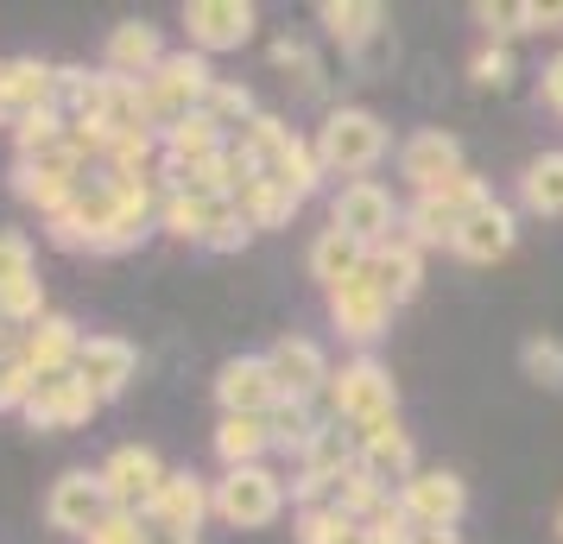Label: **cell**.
Here are the masks:
<instances>
[{"instance_id":"1","label":"cell","mask_w":563,"mask_h":544,"mask_svg":"<svg viewBox=\"0 0 563 544\" xmlns=\"http://www.w3.org/2000/svg\"><path fill=\"white\" fill-rule=\"evenodd\" d=\"M317 165H323V178H367L374 165L386 158V146H393V133H386V121L374 114V108H330V121L317 127Z\"/></svg>"},{"instance_id":"2","label":"cell","mask_w":563,"mask_h":544,"mask_svg":"<svg viewBox=\"0 0 563 544\" xmlns=\"http://www.w3.org/2000/svg\"><path fill=\"white\" fill-rule=\"evenodd\" d=\"M209 513L234 525V532H260L285 513V481L266 463L222 468V481H209Z\"/></svg>"},{"instance_id":"3","label":"cell","mask_w":563,"mask_h":544,"mask_svg":"<svg viewBox=\"0 0 563 544\" xmlns=\"http://www.w3.org/2000/svg\"><path fill=\"white\" fill-rule=\"evenodd\" d=\"M216 89V70H209L203 52H165L153 77H146V108H153V133H172L184 114H197Z\"/></svg>"},{"instance_id":"4","label":"cell","mask_w":563,"mask_h":544,"mask_svg":"<svg viewBox=\"0 0 563 544\" xmlns=\"http://www.w3.org/2000/svg\"><path fill=\"white\" fill-rule=\"evenodd\" d=\"M323 399H330V418H335V424H349V431H361V424H374V418L399 412L393 374H386L374 355H355V362L335 367L330 387H323Z\"/></svg>"},{"instance_id":"5","label":"cell","mask_w":563,"mask_h":544,"mask_svg":"<svg viewBox=\"0 0 563 544\" xmlns=\"http://www.w3.org/2000/svg\"><path fill=\"white\" fill-rule=\"evenodd\" d=\"M399 215H406V209L393 203V190H386V184L355 178V184H342V190H335L330 229H342L349 241H361V247L374 254V247H386V241L399 234Z\"/></svg>"},{"instance_id":"6","label":"cell","mask_w":563,"mask_h":544,"mask_svg":"<svg viewBox=\"0 0 563 544\" xmlns=\"http://www.w3.org/2000/svg\"><path fill=\"white\" fill-rule=\"evenodd\" d=\"M82 178H89V165H82L70 146H52V153H32V158L13 165V197L32 203V209H45V222H52L57 209L82 190Z\"/></svg>"},{"instance_id":"7","label":"cell","mask_w":563,"mask_h":544,"mask_svg":"<svg viewBox=\"0 0 563 544\" xmlns=\"http://www.w3.org/2000/svg\"><path fill=\"white\" fill-rule=\"evenodd\" d=\"M96 475H102V488H108V507H121V513H146V507L158 500V488H165V475H172V468L158 463L146 443H121V449H114Z\"/></svg>"},{"instance_id":"8","label":"cell","mask_w":563,"mask_h":544,"mask_svg":"<svg viewBox=\"0 0 563 544\" xmlns=\"http://www.w3.org/2000/svg\"><path fill=\"white\" fill-rule=\"evenodd\" d=\"M260 13L247 0H190L184 7V32H190V52H241L254 38Z\"/></svg>"},{"instance_id":"9","label":"cell","mask_w":563,"mask_h":544,"mask_svg":"<svg viewBox=\"0 0 563 544\" xmlns=\"http://www.w3.org/2000/svg\"><path fill=\"white\" fill-rule=\"evenodd\" d=\"M96 406H102V399L82 387L77 374H45L26 399V424L32 431H77V424L96 418Z\"/></svg>"},{"instance_id":"10","label":"cell","mask_w":563,"mask_h":544,"mask_svg":"<svg viewBox=\"0 0 563 544\" xmlns=\"http://www.w3.org/2000/svg\"><path fill=\"white\" fill-rule=\"evenodd\" d=\"M399 513L411 525H456L468 513V488H462V475H450V468H418L406 488H399Z\"/></svg>"},{"instance_id":"11","label":"cell","mask_w":563,"mask_h":544,"mask_svg":"<svg viewBox=\"0 0 563 544\" xmlns=\"http://www.w3.org/2000/svg\"><path fill=\"white\" fill-rule=\"evenodd\" d=\"M266 367H273V380H279V399H317V392L330 387V355L317 348L310 336H279L266 348Z\"/></svg>"},{"instance_id":"12","label":"cell","mask_w":563,"mask_h":544,"mask_svg":"<svg viewBox=\"0 0 563 544\" xmlns=\"http://www.w3.org/2000/svg\"><path fill=\"white\" fill-rule=\"evenodd\" d=\"M70 374H77L96 399H121L128 380L140 374V348H133L128 336H82L77 367H70Z\"/></svg>"},{"instance_id":"13","label":"cell","mask_w":563,"mask_h":544,"mask_svg":"<svg viewBox=\"0 0 563 544\" xmlns=\"http://www.w3.org/2000/svg\"><path fill=\"white\" fill-rule=\"evenodd\" d=\"M355 443H361V468H367L374 481H386L393 493H399L411 475H418V449H411V437L399 431V412H393V418H374V424H361Z\"/></svg>"},{"instance_id":"14","label":"cell","mask_w":563,"mask_h":544,"mask_svg":"<svg viewBox=\"0 0 563 544\" xmlns=\"http://www.w3.org/2000/svg\"><path fill=\"white\" fill-rule=\"evenodd\" d=\"M216 399H222V412H234V418H266L273 412V406H279V380H273L266 355H234V362H222Z\"/></svg>"},{"instance_id":"15","label":"cell","mask_w":563,"mask_h":544,"mask_svg":"<svg viewBox=\"0 0 563 544\" xmlns=\"http://www.w3.org/2000/svg\"><path fill=\"white\" fill-rule=\"evenodd\" d=\"M108 513V488L96 468H70V475H57L52 493H45V519H52L57 532H77L89 539V525Z\"/></svg>"},{"instance_id":"16","label":"cell","mask_w":563,"mask_h":544,"mask_svg":"<svg viewBox=\"0 0 563 544\" xmlns=\"http://www.w3.org/2000/svg\"><path fill=\"white\" fill-rule=\"evenodd\" d=\"M399 178H406L418 197L437 190V184L462 178V140H456V133H443V127L411 133L406 146H399Z\"/></svg>"},{"instance_id":"17","label":"cell","mask_w":563,"mask_h":544,"mask_svg":"<svg viewBox=\"0 0 563 544\" xmlns=\"http://www.w3.org/2000/svg\"><path fill=\"white\" fill-rule=\"evenodd\" d=\"M57 102V70L38 57H0V127L26 121L32 108Z\"/></svg>"},{"instance_id":"18","label":"cell","mask_w":563,"mask_h":544,"mask_svg":"<svg viewBox=\"0 0 563 544\" xmlns=\"http://www.w3.org/2000/svg\"><path fill=\"white\" fill-rule=\"evenodd\" d=\"M330 323L342 330L349 342H374L386 336V323H393V304L380 298V286L367 279V273H355L349 286L330 291Z\"/></svg>"},{"instance_id":"19","label":"cell","mask_w":563,"mask_h":544,"mask_svg":"<svg viewBox=\"0 0 563 544\" xmlns=\"http://www.w3.org/2000/svg\"><path fill=\"white\" fill-rule=\"evenodd\" d=\"M158 64H165V38H158V26H146V20H128V26L108 32V45H102V70H108V77L146 82Z\"/></svg>"},{"instance_id":"20","label":"cell","mask_w":563,"mask_h":544,"mask_svg":"<svg viewBox=\"0 0 563 544\" xmlns=\"http://www.w3.org/2000/svg\"><path fill=\"white\" fill-rule=\"evenodd\" d=\"M77 348H82L77 323H70V317H57V311H45L26 330V342H20V362L45 380V374H70V367H77Z\"/></svg>"},{"instance_id":"21","label":"cell","mask_w":563,"mask_h":544,"mask_svg":"<svg viewBox=\"0 0 563 544\" xmlns=\"http://www.w3.org/2000/svg\"><path fill=\"white\" fill-rule=\"evenodd\" d=\"M140 519H158V525H172V532H184V539H197V525L209 519V481L190 475V468H172L165 488H158V500Z\"/></svg>"},{"instance_id":"22","label":"cell","mask_w":563,"mask_h":544,"mask_svg":"<svg viewBox=\"0 0 563 544\" xmlns=\"http://www.w3.org/2000/svg\"><path fill=\"white\" fill-rule=\"evenodd\" d=\"M361 273H367V279L380 286V298L399 311V304H411V298H418V286H424V254H418L411 241H399V234H393L386 247H374V254H367V266H361Z\"/></svg>"},{"instance_id":"23","label":"cell","mask_w":563,"mask_h":544,"mask_svg":"<svg viewBox=\"0 0 563 544\" xmlns=\"http://www.w3.org/2000/svg\"><path fill=\"white\" fill-rule=\"evenodd\" d=\"M512 241H519V215H512L507 203H487L456 229V247H450V254L475 259V266H494V259L512 254Z\"/></svg>"},{"instance_id":"24","label":"cell","mask_w":563,"mask_h":544,"mask_svg":"<svg viewBox=\"0 0 563 544\" xmlns=\"http://www.w3.org/2000/svg\"><path fill=\"white\" fill-rule=\"evenodd\" d=\"M317 20H323V32H330L342 52H367L386 32V7L380 0H323Z\"/></svg>"},{"instance_id":"25","label":"cell","mask_w":563,"mask_h":544,"mask_svg":"<svg viewBox=\"0 0 563 544\" xmlns=\"http://www.w3.org/2000/svg\"><path fill=\"white\" fill-rule=\"evenodd\" d=\"M158 153H165V165H172V171H184V165H203V158L229 153V133H222L203 108H197V114H184L172 133H158Z\"/></svg>"},{"instance_id":"26","label":"cell","mask_w":563,"mask_h":544,"mask_svg":"<svg viewBox=\"0 0 563 544\" xmlns=\"http://www.w3.org/2000/svg\"><path fill=\"white\" fill-rule=\"evenodd\" d=\"M361 266H367V247H361V241H349L342 229H323L317 241H310V279H317L323 291L349 286Z\"/></svg>"},{"instance_id":"27","label":"cell","mask_w":563,"mask_h":544,"mask_svg":"<svg viewBox=\"0 0 563 544\" xmlns=\"http://www.w3.org/2000/svg\"><path fill=\"white\" fill-rule=\"evenodd\" d=\"M234 209H241V222L247 229H285L291 215H298V197L285 190V184H273V178H247L241 190H234Z\"/></svg>"},{"instance_id":"28","label":"cell","mask_w":563,"mask_h":544,"mask_svg":"<svg viewBox=\"0 0 563 544\" xmlns=\"http://www.w3.org/2000/svg\"><path fill=\"white\" fill-rule=\"evenodd\" d=\"M273 449V424L266 418H234V412H222V424H216V456L229 468H247V463H260Z\"/></svg>"},{"instance_id":"29","label":"cell","mask_w":563,"mask_h":544,"mask_svg":"<svg viewBox=\"0 0 563 544\" xmlns=\"http://www.w3.org/2000/svg\"><path fill=\"white\" fill-rule=\"evenodd\" d=\"M519 203L538 215H563V153H538L519 171Z\"/></svg>"},{"instance_id":"30","label":"cell","mask_w":563,"mask_h":544,"mask_svg":"<svg viewBox=\"0 0 563 544\" xmlns=\"http://www.w3.org/2000/svg\"><path fill=\"white\" fill-rule=\"evenodd\" d=\"M291 539H298V544H361V525L342 513L335 500H323V507H298Z\"/></svg>"},{"instance_id":"31","label":"cell","mask_w":563,"mask_h":544,"mask_svg":"<svg viewBox=\"0 0 563 544\" xmlns=\"http://www.w3.org/2000/svg\"><path fill=\"white\" fill-rule=\"evenodd\" d=\"M335 507L355 519V525H367L380 507H393V488H386V481H374L367 468H349V475L335 481Z\"/></svg>"},{"instance_id":"32","label":"cell","mask_w":563,"mask_h":544,"mask_svg":"<svg viewBox=\"0 0 563 544\" xmlns=\"http://www.w3.org/2000/svg\"><path fill=\"white\" fill-rule=\"evenodd\" d=\"M266 178H273V184H285V190H291V197L305 203L310 190L323 184V165H317V146H310V140H291V146L279 153V165H273Z\"/></svg>"},{"instance_id":"33","label":"cell","mask_w":563,"mask_h":544,"mask_svg":"<svg viewBox=\"0 0 563 544\" xmlns=\"http://www.w3.org/2000/svg\"><path fill=\"white\" fill-rule=\"evenodd\" d=\"M266 424H273V449H291V456H305L310 437H317V412H310L305 399H279L266 412Z\"/></svg>"},{"instance_id":"34","label":"cell","mask_w":563,"mask_h":544,"mask_svg":"<svg viewBox=\"0 0 563 544\" xmlns=\"http://www.w3.org/2000/svg\"><path fill=\"white\" fill-rule=\"evenodd\" d=\"M64 127H70V114L64 108H32L26 121H13V146H20V158L32 153H52V146H64Z\"/></svg>"},{"instance_id":"35","label":"cell","mask_w":563,"mask_h":544,"mask_svg":"<svg viewBox=\"0 0 563 544\" xmlns=\"http://www.w3.org/2000/svg\"><path fill=\"white\" fill-rule=\"evenodd\" d=\"M158 229L178 234V241H203V229H209V203L184 197V190H158Z\"/></svg>"},{"instance_id":"36","label":"cell","mask_w":563,"mask_h":544,"mask_svg":"<svg viewBox=\"0 0 563 544\" xmlns=\"http://www.w3.org/2000/svg\"><path fill=\"white\" fill-rule=\"evenodd\" d=\"M203 114L216 121V127L229 133V127H247L260 108H254V89L247 82H229V77H216V89H209V102H203Z\"/></svg>"},{"instance_id":"37","label":"cell","mask_w":563,"mask_h":544,"mask_svg":"<svg viewBox=\"0 0 563 544\" xmlns=\"http://www.w3.org/2000/svg\"><path fill=\"white\" fill-rule=\"evenodd\" d=\"M519 367H526V380L563 392V342L558 336H532L526 348H519Z\"/></svg>"},{"instance_id":"38","label":"cell","mask_w":563,"mask_h":544,"mask_svg":"<svg viewBox=\"0 0 563 544\" xmlns=\"http://www.w3.org/2000/svg\"><path fill=\"white\" fill-rule=\"evenodd\" d=\"M254 241V229L241 222V209L229 203H209V229H203V247H216V254H234V247H247Z\"/></svg>"},{"instance_id":"39","label":"cell","mask_w":563,"mask_h":544,"mask_svg":"<svg viewBox=\"0 0 563 544\" xmlns=\"http://www.w3.org/2000/svg\"><path fill=\"white\" fill-rule=\"evenodd\" d=\"M0 317H7V330H32V323L45 317V286H38V279H26V286L0 291Z\"/></svg>"},{"instance_id":"40","label":"cell","mask_w":563,"mask_h":544,"mask_svg":"<svg viewBox=\"0 0 563 544\" xmlns=\"http://www.w3.org/2000/svg\"><path fill=\"white\" fill-rule=\"evenodd\" d=\"M32 387H38V374L20 362V348H13V355H0V412H26Z\"/></svg>"},{"instance_id":"41","label":"cell","mask_w":563,"mask_h":544,"mask_svg":"<svg viewBox=\"0 0 563 544\" xmlns=\"http://www.w3.org/2000/svg\"><path fill=\"white\" fill-rule=\"evenodd\" d=\"M273 64H279V70H298V89H305V96L323 89V64L310 57L305 38H279V45H273Z\"/></svg>"},{"instance_id":"42","label":"cell","mask_w":563,"mask_h":544,"mask_svg":"<svg viewBox=\"0 0 563 544\" xmlns=\"http://www.w3.org/2000/svg\"><path fill=\"white\" fill-rule=\"evenodd\" d=\"M475 26L487 32V45H507V38L526 32V0H519V7H507V0H500V7L482 0V7H475Z\"/></svg>"},{"instance_id":"43","label":"cell","mask_w":563,"mask_h":544,"mask_svg":"<svg viewBox=\"0 0 563 544\" xmlns=\"http://www.w3.org/2000/svg\"><path fill=\"white\" fill-rule=\"evenodd\" d=\"M26 279H38V273H32V241L7 229V234H0V291L26 286Z\"/></svg>"},{"instance_id":"44","label":"cell","mask_w":563,"mask_h":544,"mask_svg":"<svg viewBox=\"0 0 563 544\" xmlns=\"http://www.w3.org/2000/svg\"><path fill=\"white\" fill-rule=\"evenodd\" d=\"M468 82H482V89H507L512 82V52L507 45H482V52L468 57Z\"/></svg>"},{"instance_id":"45","label":"cell","mask_w":563,"mask_h":544,"mask_svg":"<svg viewBox=\"0 0 563 544\" xmlns=\"http://www.w3.org/2000/svg\"><path fill=\"white\" fill-rule=\"evenodd\" d=\"M82 544H140V513H121V507H108L96 525H89V539Z\"/></svg>"},{"instance_id":"46","label":"cell","mask_w":563,"mask_h":544,"mask_svg":"<svg viewBox=\"0 0 563 544\" xmlns=\"http://www.w3.org/2000/svg\"><path fill=\"white\" fill-rule=\"evenodd\" d=\"M538 102L551 108V114H563V52L544 64V77H538Z\"/></svg>"},{"instance_id":"47","label":"cell","mask_w":563,"mask_h":544,"mask_svg":"<svg viewBox=\"0 0 563 544\" xmlns=\"http://www.w3.org/2000/svg\"><path fill=\"white\" fill-rule=\"evenodd\" d=\"M526 32H563V0H558V7H538V0H526Z\"/></svg>"},{"instance_id":"48","label":"cell","mask_w":563,"mask_h":544,"mask_svg":"<svg viewBox=\"0 0 563 544\" xmlns=\"http://www.w3.org/2000/svg\"><path fill=\"white\" fill-rule=\"evenodd\" d=\"M140 544H197V539H184V532L158 525V519H140Z\"/></svg>"},{"instance_id":"49","label":"cell","mask_w":563,"mask_h":544,"mask_svg":"<svg viewBox=\"0 0 563 544\" xmlns=\"http://www.w3.org/2000/svg\"><path fill=\"white\" fill-rule=\"evenodd\" d=\"M406 544H462V539H456V525H411Z\"/></svg>"},{"instance_id":"50","label":"cell","mask_w":563,"mask_h":544,"mask_svg":"<svg viewBox=\"0 0 563 544\" xmlns=\"http://www.w3.org/2000/svg\"><path fill=\"white\" fill-rule=\"evenodd\" d=\"M551 525H558V539H563V507H558V519H551Z\"/></svg>"},{"instance_id":"51","label":"cell","mask_w":563,"mask_h":544,"mask_svg":"<svg viewBox=\"0 0 563 544\" xmlns=\"http://www.w3.org/2000/svg\"><path fill=\"white\" fill-rule=\"evenodd\" d=\"M361 544H374V539H367V532H361Z\"/></svg>"},{"instance_id":"52","label":"cell","mask_w":563,"mask_h":544,"mask_svg":"<svg viewBox=\"0 0 563 544\" xmlns=\"http://www.w3.org/2000/svg\"><path fill=\"white\" fill-rule=\"evenodd\" d=\"M0 330H7V317H0Z\"/></svg>"}]
</instances>
